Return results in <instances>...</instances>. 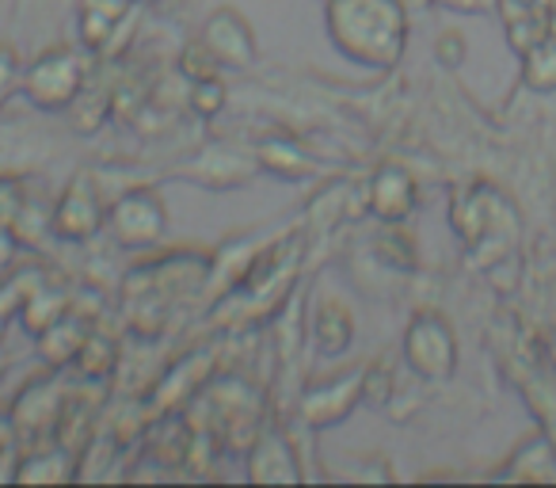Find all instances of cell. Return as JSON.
I'll return each instance as SVG.
<instances>
[{"instance_id":"d6986e66","label":"cell","mask_w":556,"mask_h":488,"mask_svg":"<svg viewBox=\"0 0 556 488\" xmlns=\"http://www.w3.org/2000/svg\"><path fill=\"white\" fill-rule=\"evenodd\" d=\"M522 85L530 92H556V39L545 35L522 54Z\"/></svg>"},{"instance_id":"d6a6232c","label":"cell","mask_w":556,"mask_h":488,"mask_svg":"<svg viewBox=\"0 0 556 488\" xmlns=\"http://www.w3.org/2000/svg\"><path fill=\"white\" fill-rule=\"evenodd\" d=\"M4 366H9V363H4V355H0V374H4Z\"/></svg>"},{"instance_id":"603a6c76","label":"cell","mask_w":556,"mask_h":488,"mask_svg":"<svg viewBox=\"0 0 556 488\" xmlns=\"http://www.w3.org/2000/svg\"><path fill=\"white\" fill-rule=\"evenodd\" d=\"M118 20H123V16H115V12L88 4V9L80 12V39H85V47H92V50H103V47H108V42H111V32L118 27Z\"/></svg>"},{"instance_id":"484cf974","label":"cell","mask_w":556,"mask_h":488,"mask_svg":"<svg viewBox=\"0 0 556 488\" xmlns=\"http://www.w3.org/2000/svg\"><path fill=\"white\" fill-rule=\"evenodd\" d=\"M179 73H184L187 80L217 77V58L206 50V42H191V47L179 54Z\"/></svg>"},{"instance_id":"30bf717a","label":"cell","mask_w":556,"mask_h":488,"mask_svg":"<svg viewBox=\"0 0 556 488\" xmlns=\"http://www.w3.org/2000/svg\"><path fill=\"white\" fill-rule=\"evenodd\" d=\"M248 477L260 480V485H278V480H302L298 470V458L290 450L287 435L275 431V427H263L255 435V442L248 447Z\"/></svg>"},{"instance_id":"f546056e","label":"cell","mask_w":556,"mask_h":488,"mask_svg":"<svg viewBox=\"0 0 556 488\" xmlns=\"http://www.w3.org/2000/svg\"><path fill=\"white\" fill-rule=\"evenodd\" d=\"M16 249H20L16 233L4 229V225H0V267H9V264H12V256H16Z\"/></svg>"},{"instance_id":"f1b7e54d","label":"cell","mask_w":556,"mask_h":488,"mask_svg":"<svg viewBox=\"0 0 556 488\" xmlns=\"http://www.w3.org/2000/svg\"><path fill=\"white\" fill-rule=\"evenodd\" d=\"M16 439H20V431H16V420H12V412H9V416L0 412V458L16 447Z\"/></svg>"},{"instance_id":"3957f363","label":"cell","mask_w":556,"mask_h":488,"mask_svg":"<svg viewBox=\"0 0 556 488\" xmlns=\"http://www.w3.org/2000/svg\"><path fill=\"white\" fill-rule=\"evenodd\" d=\"M80 88H85V62L65 47H54L42 58H35V65L24 77L27 100L42 111L73 108V100L80 96Z\"/></svg>"},{"instance_id":"7c38bea8","label":"cell","mask_w":556,"mask_h":488,"mask_svg":"<svg viewBox=\"0 0 556 488\" xmlns=\"http://www.w3.org/2000/svg\"><path fill=\"white\" fill-rule=\"evenodd\" d=\"M206 366H210L206 355H191L187 363L172 366V371L164 374L161 389H153V409L156 412H179V404L191 401L187 393H194V389L206 381V374H210Z\"/></svg>"},{"instance_id":"ac0fdd59","label":"cell","mask_w":556,"mask_h":488,"mask_svg":"<svg viewBox=\"0 0 556 488\" xmlns=\"http://www.w3.org/2000/svg\"><path fill=\"white\" fill-rule=\"evenodd\" d=\"M73 363L80 366V378L85 381H108L118 366V343L103 333H88L85 348L77 351Z\"/></svg>"},{"instance_id":"44dd1931","label":"cell","mask_w":556,"mask_h":488,"mask_svg":"<svg viewBox=\"0 0 556 488\" xmlns=\"http://www.w3.org/2000/svg\"><path fill=\"white\" fill-rule=\"evenodd\" d=\"M73 462L77 458L70 454V450H47V454H31L24 458V465H20L16 473H12V480H70L73 477Z\"/></svg>"},{"instance_id":"4fadbf2b","label":"cell","mask_w":556,"mask_h":488,"mask_svg":"<svg viewBox=\"0 0 556 488\" xmlns=\"http://www.w3.org/2000/svg\"><path fill=\"white\" fill-rule=\"evenodd\" d=\"M255 161H260L270 176H282V179H302L313 172L309 153H305L294 138H287V134H270V138H263L260 146H255Z\"/></svg>"},{"instance_id":"4dcf8cb0","label":"cell","mask_w":556,"mask_h":488,"mask_svg":"<svg viewBox=\"0 0 556 488\" xmlns=\"http://www.w3.org/2000/svg\"><path fill=\"white\" fill-rule=\"evenodd\" d=\"M439 54H442V62H446V65H457V62H462V54H465V42L457 39V35H446V39H442V47H439Z\"/></svg>"},{"instance_id":"7402d4cb","label":"cell","mask_w":556,"mask_h":488,"mask_svg":"<svg viewBox=\"0 0 556 488\" xmlns=\"http://www.w3.org/2000/svg\"><path fill=\"white\" fill-rule=\"evenodd\" d=\"M374 252L386 260L396 272H412L416 267V249H412V237H404L401 229H381L374 240Z\"/></svg>"},{"instance_id":"9a60e30c","label":"cell","mask_w":556,"mask_h":488,"mask_svg":"<svg viewBox=\"0 0 556 488\" xmlns=\"http://www.w3.org/2000/svg\"><path fill=\"white\" fill-rule=\"evenodd\" d=\"M70 313V298H65V290L62 287H54L50 279H42L39 287L27 295V302H24V310H20V321H24V328L27 333L39 340L42 333H47L50 325H58V321Z\"/></svg>"},{"instance_id":"5b68a950","label":"cell","mask_w":556,"mask_h":488,"mask_svg":"<svg viewBox=\"0 0 556 488\" xmlns=\"http://www.w3.org/2000/svg\"><path fill=\"white\" fill-rule=\"evenodd\" d=\"M454 229L465 237L469 249H480L500 237V229L515 233V210L503 202V195L488 184H477L469 191H457L454 199Z\"/></svg>"},{"instance_id":"83f0119b","label":"cell","mask_w":556,"mask_h":488,"mask_svg":"<svg viewBox=\"0 0 556 488\" xmlns=\"http://www.w3.org/2000/svg\"><path fill=\"white\" fill-rule=\"evenodd\" d=\"M16 80V54L9 47H0V92H9Z\"/></svg>"},{"instance_id":"52a82bcc","label":"cell","mask_w":556,"mask_h":488,"mask_svg":"<svg viewBox=\"0 0 556 488\" xmlns=\"http://www.w3.org/2000/svg\"><path fill=\"white\" fill-rule=\"evenodd\" d=\"M363 397V366L348 374H336L328 381H317V386L305 389L302 397V420L309 427H332L336 420H343Z\"/></svg>"},{"instance_id":"2e32d148","label":"cell","mask_w":556,"mask_h":488,"mask_svg":"<svg viewBox=\"0 0 556 488\" xmlns=\"http://www.w3.org/2000/svg\"><path fill=\"white\" fill-rule=\"evenodd\" d=\"M88 340V325L80 317H73V313H65L58 325H50L47 333L39 336V355L42 363L50 366H65L77 359V351L85 348Z\"/></svg>"},{"instance_id":"ffe728a7","label":"cell","mask_w":556,"mask_h":488,"mask_svg":"<svg viewBox=\"0 0 556 488\" xmlns=\"http://www.w3.org/2000/svg\"><path fill=\"white\" fill-rule=\"evenodd\" d=\"M47 279L42 272H35V267H24V272L9 275V279L0 283V336L9 333L12 317H20V310H24L27 295H31L39 283Z\"/></svg>"},{"instance_id":"277c9868","label":"cell","mask_w":556,"mask_h":488,"mask_svg":"<svg viewBox=\"0 0 556 488\" xmlns=\"http://www.w3.org/2000/svg\"><path fill=\"white\" fill-rule=\"evenodd\" d=\"M108 225L123 249H149L168 229V214H164L161 195L149 191V187H134V191L118 195L111 202Z\"/></svg>"},{"instance_id":"cb8c5ba5","label":"cell","mask_w":556,"mask_h":488,"mask_svg":"<svg viewBox=\"0 0 556 488\" xmlns=\"http://www.w3.org/2000/svg\"><path fill=\"white\" fill-rule=\"evenodd\" d=\"M187 103L199 111L202 118H214L217 111L225 108V88L217 77H206V80H194V88L187 92Z\"/></svg>"},{"instance_id":"4316f807","label":"cell","mask_w":556,"mask_h":488,"mask_svg":"<svg viewBox=\"0 0 556 488\" xmlns=\"http://www.w3.org/2000/svg\"><path fill=\"white\" fill-rule=\"evenodd\" d=\"M363 397L374 404H386L393 397V371L386 363L363 366Z\"/></svg>"},{"instance_id":"d4e9b609","label":"cell","mask_w":556,"mask_h":488,"mask_svg":"<svg viewBox=\"0 0 556 488\" xmlns=\"http://www.w3.org/2000/svg\"><path fill=\"white\" fill-rule=\"evenodd\" d=\"M24 207H27L24 184H20V179H12V176H0V225H4V229H16Z\"/></svg>"},{"instance_id":"8fae6325","label":"cell","mask_w":556,"mask_h":488,"mask_svg":"<svg viewBox=\"0 0 556 488\" xmlns=\"http://www.w3.org/2000/svg\"><path fill=\"white\" fill-rule=\"evenodd\" d=\"M252 164H255V153H244V149H232V146H214L184 172L199 176L206 187H232L244 176H252Z\"/></svg>"},{"instance_id":"7a4b0ae2","label":"cell","mask_w":556,"mask_h":488,"mask_svg":"<svg viewBox=\"0 0 556 488\" xmlns=\"http://www.w3.org/2000/svg\"><path fill=\"white\" fill-rule=\"evenodd\" d=\"M404 359L427 381H450L457 374V336L442 313H416L404 333Z\"/></svg>"},{"instance_id":"e0dca14e","label":"cell","mask_w":556,"mask_h":488,"mask_svg":"<svg viewBox=\"0 0 556 488\" xmlns=\"http://www.w3.org/2000/svg\"><path fill=\"white\" fill-rule=\"evenodd\" d=\"M351 336H355V321L340 302H320L317 317H313V340L325 355H340L348 351Z\"/></svg>"},{"instance_id":"6da1fadb","label":"cell","mask_w":556,"mask_h":488,"mask_svg":"<svg viewBox=\"0 0 556 488\" xmlns=\"http://www.w3.org/2000/svg\"><path fill=\"white\" fill-rule=\"evenodd\" d=\"M328 32L351 62L389 70L404 54L408 16L401 0H328Z\"/></svg>"},{"instance_id":"5bb4252c","label":"cell","mask_w":556,"mask_h":488,"mask_svg":"<svg viewBox=\"0 0 556 488\" xmlns=\"http://www.w3.org/2000/svg\"><path fill=\"white\" fill-rule=\"evenodd\" d=\"M191 420L179 416V412H164L161 424H149V454L161 465H179L187 462V450H191Z\"/></svg>"},{"instance_id":"ba28073f","label":"cell","mask_w":556,"mask_h":488,"mask_svg":"<svg viewBox=\"0 0 556 488\" xmlns=\"http://www.w3.org/2000/svg\"><path fill=\"white\" fill-rule=\"evenodd\" d=\"M416 202H419V187L401 164H381L370 184H366V210L386 225L412 217Z\"/></svg>"},{"instance_id":"9c48e42d","label":"cell","mask_w":556,"mask_h":488,"mask_svg":"<svg viewBox=\"0 0 556 488\" xmlns=\"http://www.w3.org/2000/svg\"><path fill=\"white\" fill-rule=\"evenodd\" d=\"M202 42H206V50L217 58V65L244 70V65H252V58H255L252 27H248V20L232 9H217L214 16L206 20Z\"/></svg>"},{"instance_id":"1f68e13d","label":"cell","mask_w":556,"mask_h":488,"mask_svg":"<svg viewBox=\"0 0 556 488\" xmlns=\"http://www.w3.org/2000/svg\"><path fill=\"white\" fill-rule=\"evenodd\" d=\"M134 4H156V0H134Z\"/></svg>"},{"instance_id":"8992f818","label":"cell","mask_w":556,"mask_h":488,"mask_svg":"<svg viewBox=\"0 0 556 488\" xmlns=\"http://www.w3.org/2000/svg\"><path fill=\"white\" fill-rule=\"evenodd\" d=\"M108 222V210H103L100 187L88 176H77L65 195L58 199V207L50 210V229H54L58 240H70V245H85Z\"/></svg>"}]
</instances>
